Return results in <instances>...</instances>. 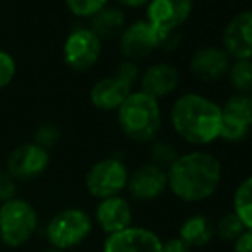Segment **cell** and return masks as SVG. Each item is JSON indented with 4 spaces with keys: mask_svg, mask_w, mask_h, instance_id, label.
I'll return each instance as SVG.
<instances>
[{
    "mask_svg": "<svg viewBox=\"0 0 252 252\" xmlns=\"http://www.w3.org/2000/svg\"><path fill=\"white\" fill-rule=\"evenodd\" d=\"M122 132L134 143H151L161 129L159 101L143 91H132L117 110Z\"/></svg>",
    "mask_w": 252,
    "mask_h": 252,
    "instance_id": "3",
    "label": "cell"
},
{
    "mask_svg": "<svg viewBox=\"0 0 252 252\" xmlns=\"http://www.w3.org/2000/svg\"><path fill=\"white\" fill-rule=\"evenodd\" d=\"M194 0H150L146 5V21L159 33H177L189 21Z\"/></svg>",
    "mask_w": 252,
    "mask_h": 252,
    "instance_id": "11",
    "label": "cell"
},
{
    "mask_svg": "<svg viewBox=\"0 0 252 252\" xmlns=\"http://www.w3.org/2000/svg\"><path fill=\"white\" fill-rule=\"evenodd\" d=\"M63 2L70 14L81 19H90L96 12H100L103 7L108 5V0H63Z\"/></svg>",
    "mask_w": 252,
    "mask_h": 252,
    "instance_id": "24",
    "label": "cell"
},
{
    "mask_svg": "<svg viewBox=\"0 0 252 252\" xmlns=\"http://www.w3.org/2000/svg\"><path fill=\"white\" fill-rule=\"evenodd\" d=\"M129 170L119 158H103L96 161L84 177V186L91 197L101 201L106 197L120 196L126 190Z\"/></svg>",
    "mask_w": 252,
    "mask_h": 252,
    "instance_id": "6",
    "label": "cell"
},
{
    "mask_svg": "<svg viewBox=\"0 0 252 252\" xmlns=\"http://www.w3.org/2000/svg\"><path fill=\"white\" fill-rule=\"evenodd\" d=\"M244 232H246V226L242 225L239 216L233 211L223 215L221 218L218 220V223H216V235H218L220 240H223V242L233 244Z\"/></svg>",
    "mask_w": 252,
    "mask_h": 252,
    "instance_id": "23",
    "label": "cell"
},
{
    "mask_svg": "<svg viewBox=\"0 0 252 252\" xmlns=\"http://www.w3.org/2000/svg\"><path fill=\"white\" fill-rule=\"evenodd\" d=\"M38 230V213L30 201L14 197L0 204V242L17 249L30 242Z\"/></svg>",
    "mask_w": 252,
    "mask_h": 252,
    "instance_id": "4",
    "label": "cell"
},
{
    "mask_svg": "<svg viewBox=\"0 0 252 252\" xmlns=\"http://www.w3.org/2000/svg\"><path fill=\"white\" fill-rule=\"evenodd\" d=\"M113 74H115L117 77H120L124 83L129 84L130 88L136 86L141 77L139 65H137V62H132V60H124V62H120Z\"/></svg>",
    "mask_w": 252,
    "mask_h": 252,
    "instance_id": "28",
    "label": "cell"
},
{
    "mask_svg": "<svg viewBox=\"0 0 252 252\" xmlns=\"http://www.w3.org/2000/svg\"><path fill=\"white\" fill-rule=\"evenodd\" d=\"M50 165V151L31 143L17 146L7 158L5 170L12 175L16 182H30L47 172Z\"/></svg>",
    "mask_w": 252,
    "mask_h": 252,
    "instance_id": "10",
    "label": "cell"
},
{
    "mask_svg": "<svg viewBox=\"0 0 252 252\" xmlns=\"http://www.w3.org/2000/svg\"><path fill=\"white\" fill-rule=\"evenodd\" d=\"M134 91L127 83H124L115 74L106 76L93 84L90 91V100L94 108L101 112H117L124 101Z\"/></svg>",
    "mask_w": 252,
    "mask_h": 252,
    "instance_id": "18",
    "label": "cell"
},
{
    "mask_svg": "<svg viewBox=\"0 0 252 252\" xmlns=\"http://www.w3.org/2000/svg\"><path fill=\"white\" fill-rule=\"evenodd\" d=\"M17 194V182L7 170L0 168V204L14 199Z\"/></svg>",
    "mask_w": 252,
    "mask_h": 252,
    "instance_id": "29",
    "label": "cell"
},
{
    "mask_svg": "<svg viewBox=\"0 0 252 252\" xmlns=\"http://www.w3.org/2000/svg\"><path fill=\"white\" fill-rule=\"evenodd\" d=\"M177 136L194 146H206L220 137L221 106L199 93L180 94L170 110Z\"/></svg>",
    "mask_w": 252,
    "mask_h": 252,
    "instance_id": "2",
    "label": "cell"
},
{
    "mask_svg": "<svg viewBox=\"0 0 252 252\" xmlns=\"http://www.w3.org/2000/svg\"><path fill=\"white\" fill-rule=\"evenodd\" d=\"M180 74L172 63L156 62L148 67L139 77V91L156 98H165L179 88Z\"/></svg>",
    "mask_w": 252,
    "mask_h": 252,
    "instance_id": "17",
    "label": "cell"
},
{
    "mask_svg": "<svg viewBox=\"0 0 252 252\" xmlns=\"http://www.w3.org/2000/svg\"><path fill=\"white\" fill-rule=\"evenodd\" d=\"M60 141V129L55 126V124H41L36 130H34V137L33 143L41 146L43 150L50 151L53 146Z\"/></svg>",
    "mask_w": 252,
    "mask_h": 252,
    "instance_id": "26",
    "label": "cell"
},
{
    "mask_svg": "<svg viewBox=\"0 0 252 252\" xmlns=\"http://www.w3.org/2000/svg\"><path fill=\"white\" fill-rule=\"evenodd\" d=\"M213 233L215 230H213L209 220L204 215H194L182 223L179 230V239L184 240L192 249V247H204L206 244L211 242Z\"/></svg>",
    "mask_w": 252,
    "mask_h": 252,
    "instance_id": "20",
    "label": "cell"
},
{
    "mask_svg": "<svg viewBox=\"0 0 252 252\" xmlns=\"http://www.w3.org/2000/svg\"><path fill=\"white\" fill-rule=\"evenodd\" d=\"M226 77L237 93L252 94V60H232Z\"/></svg>",
    "mask_w": 252,
    "mask_h": 252,
    "instance_id": "22",
    "label": "cell"
},
{
    "mask_svg": "<svg viewBox=\"0 0 252 252\" xmlns=\"http://www.w3.org/2000/svg\"><path fill=\"white\" fill-rule=\"evenodd\" d=\"M233 213L246 230H252V175L237 186L233 192Z\"/></svg>",
    "mask_w": 252,
    "mask_h": 252,
    "instance_id": "21",
    "label": "cell"
},
{
    "mask_svg": "<svg viewBox=\"0 0 252 252\" xmlns=\"http://www.w3.org/2000/svg\"><path fill=\"white\" fill-rule=\"evenodd\" d=\"M103 41L90 28H76L63 41V62L77 72L90 70L101 57Z\"/></svg>",
    "mask_w": 252,
    "mask_h": 252,
    "instance_id": "7",
    "label": "cell"
},
{
    "mask_svg": "<svg viewBox=\"0 0 252 252\" xmlns=\"http://www.w3.org/2000/svg\"><path fill=\"white\" fill-rule=\"evenodd\" d=\"M132 208L122 196L101 199L94 208V223L100 226L101 232L106 233V237L132 226Z\"/></svg>",
    "mask_w": 252,
    "mask_h": 252,
    "instance_id": "16",
    "label": "cell"
},
{
    "mask_svg": "<svg viewBox=\"0 0 252 252\" xmlns=\"http://www.w3.org/2000/svg\"><path fill=\"white\" fill-rule=\"evenodd\" d=\"M221 182V163L208 151L179 155L166 170V184L175 197L184 202L206 201Z\"/></svg>",
    "mask_w": 252,
    "mask_h": 252,
    "instance_id": "1",
    "label": "cell"
},
{
    "mask_svg": "<svg viewBox=\"0 0 252 252\" xmlns=\"http://www.w3.org/2000/svg\"><path fill=\"white\" fill-rule=\"evenodd\" d=\"M117 2L129 9H139V7H146L150 0H117Z\"/></svg>",
    "mask_w": 252,
    "mask_h": 252,
    "instance_id": "32",
    "label": "cell"
},
{
    "mask_svg": "<svg viewBox=\"0 0 252 252\" xmlns=\"http://www.w3.org/2000/svg\"><path fill=\"white\" fill-rule=\"evenodd\" d=\"M233 252H252V230H246L233 242Z\"/></svg>",
    "mask_w": 252,
    "mask_h": 252,
    "instance_id": "30",
    "label": "cell"
},
{
    "mask_svg": "<svg viewBox=\"0 0 252 252\" xmlns=\"http://www.w3.org/2000/svg\"><path fill=\"white\" fill-rule=\"evenodd\" d=\"M161 252H190V247L184 240H180L179 237H175V239H170L166 242H163Z\"/></svg>",
    "mask_w": 252,
    "mask_h": 252,
    "instance_id": "31",
    "label": "cell"
},
{
    "mask_svg": "<svg viewBox=\"0 0 252 252\" xmlns=\"http://www.w3.org/2000/svg\"><path fill=\"white\" fill-rule=\"evenodd\" d=\"M17 72V65L14 57L9 52L0 50V90L7 88L14 81Z\"/></svg>",
    "mask_w": 252,
    "mask_h": 252,
    "instance_id": "27",
    "label": "cell"
},
{
    "mask_svg": "<svg viewBox=\"0 0 252 252\" xmlns=\"http://www.w3.org/2000/svg\"><path fill=\"white\" fill-rule=\"evenodd\" d=\"M163 240L153 230L143 226H129L127 230L108 235L101 252H161Z\"/></svg>",
    "mask_w": 252,
    "mask_h": 252,
    "instance_id": "14",
    "label": "cell"
},
{
    "mask_svg": "<svg viewBox=\"0 0 252 252\" xmlns=\"http://www.w3.org/2000/svg\"><path fill=\"white\" fill-rule=\"evenodd\" d=\"M252 129V94L235 93L221 106L220 137L226 143H240Z\"/></svg>",
    "mask_w": 252,
    "mask_h": 252,
    "instance_id": "8",
    "label": "cell"
},
{
    "mask_svg": "<svg viewBox=\"0 0 252 252\" xmlns=\"http://www.w3.org/2000/svg\"><path fill=\"white\" fill-rule=\"evenodd\" d=\"M221 48L232 60H252V10H242L226 23Z\"/></svg>",
    "mask_w": 252,
    "mask_h": 252,
    "instance_id": "12",
    "label": "cell"
},
{
    "mask_svg": "<svg viewBox=\"0 0 252 252\" xmlns=\"http://www.w3.org/2000/svg\"><path fill=\"white\" fill-rule=\"evenodd\" d=\"M40 252H62V251H57V249H53V247H48V249H43Z\"/></svg>",
    "mask_w": 252,
    "mask_h": 252,
    "instance_id": "33",
    "label": "cell"
},
{
    "mask_svg": "<svg viewBox=\"0 0 252 252\" xmlns=\"http://www.w3.org/2000/svg\"><path fill=\"white\" fill-rule=\"evenodd\" d=\"M93 232V220L81 208H65L53 215L45 226L50 247L57 251H70L86 242Z\"/></svg>",
    "mask_w": 252,
    "mask_h": 252,
    "instance_id": "5",
    "label": "cell"
},
{
    "mask_svg": "<svg viewBox=\"0 0 252 252\" xmlns=\"http://www.w3.org/2000/svg\"><path fill=\"white\" fill-rule=\"evenodd\" d=\"M127 26V16L120 7L106 5L93 17H90V30L101 41L117 40Z\"/></svg>",
    "mask_w": 252,
    "mask_h": 252,
    "instance_id": "19",
    "label": "cell"
},
{
    "mask_svg": "<svg viewBox=\"0 0 252 252\" xmlns=\"http://www.w3.org/2000/svg\"><path fill=\"white\" fill-rule=\"evenodd\" d=\"M230 65H232V59L221 47H215V45L197 48L189 62L190 72L204 83H218L225 79Z\"/></svg>",
    "mask_w": 252,
    "mask_h": 252,
    "instance_id": "15",
    "label": "cell"
},
{
    "mask_svg": "<svg viewBox=\"0 0 252 252\" xmlns=\"http://www.w3.org/2000/svg\"><path fill=\"white\" fill-rule=\"evenodd\" d=\"M127 190H129L130 197L141 202L155 201L163 196L168 184H166V170L159 168V166L146 163L141 165L129 173V180H127Z\"/></svg>",
    "mask_w": 252,
    "mask_h": 252,
    "instance_id": "13",
    "label": "cell"
},
{
    "mask_svg": "<svg viewBox=\"0 0 252 252\" xmlns=\"http://www.w3.org/2000/svg\"><path fill=\"white\" fill-rule=\"evenodd\" d=\"M165 36V33L155 30L146 19H141L126 26L124 33L119 38V47L126 60L139 62V60L150 57L155 50L161 48Z\"/></svg>",
    "mask_w": 252,
    "mask_h": 252,
    "instance_id": "9",
    "label": "cell"
},
{
    "mask_svg": "<svg viewBox=\"0 0 252 252\" xmlns=\"http://www.w3.org/2000/svg\"><path fill=\"white\" fill-rule=\"evenodd\" d=\"M177 151L175 148L172 146L170 143H165V141H158L151 146L150 151V158L151 163L163 170H168V166L172 165L173 161L177 159Z\"/></svg>",
    "mask_w": 252,
    "mask_h": 252,
    "instance_id": "25",
    "label": "cell"
}]
</instances>
